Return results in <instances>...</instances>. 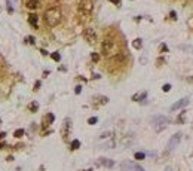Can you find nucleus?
<instances>
[{"label":"nucleus","mask_w":193,"mask_h":171,"mask_svg":"<svg viewBox=\"0 0 193 171\" xmlns=\"http://www.w3.org/2000/svg\"><path fill=\"white\" fill-rule=\"evenodd\" d=\"M45 20H46L48 25H57L58 22L61 21V12L58 7H51V9H48L46 14H45Z\"/></svg>","instance_id":"1"},{"label":"nucleus","mask_w":193,"mask_h":171,"mask_svg":"<svg viewBox=\"0 0 193 171\" xmlns=\"http://www.w3.org/2000/svg\"><path fill=\"white\" fill-rule=\"evenodd\" d=\"M114 40L113 39H106V40L103 42V54L104 55H112L113 54V51H114Z\"/></svg>","instance_id":"2"},{"label":"nucleus","mask_w":193,"mask_h":171,"mask_svg":"<svg viewBox=\"0 0 193 171\" xmlns=\"http://www.w3.org/2000/svg\"><path fill=\"white\" fill-rule=\"evenodd\" d=\"M79 11L83 15H89L91 11H92V2H91V0H80Z\"/></svg>","instance_id":"3"},{"label":"nucleus","mask_w":193,"mask_h":171,"mask_svg":"<svg viewBox=\"0 0 193 171\" xmlns=\"http://www.w3.org/2000/svg\"><path fill=\"white\" fill-rule=\"evenodd\" d=\"M167 122H169V119L165 116H154L153 118V127L156 128L158 131H160L165 125H167Z\"/></svg>","instance_id":"4"},{"label":"nucleus","mask_w":193,"mask_h":171,"mask_svg":"<svg viewBox=\"0 0 193 171\" xmlns=\"http://www.w3.org/2000/svg\"><path fill=\"white\" fill-rule=\"evenodd\" d=\"M138 165H135L132 161H125L120 164V170L122 171H137Z\"/></svg>","instance_id":"5"},{"label":"nucleus","mask_w":193,"mask_h":171,"mask_svg":"<svg viewBox=\"0 0 193 171\" xmlns=\"http://www.w3.org/2000/svg\"><path fill=\"white\" fill-rule=\"evenodd\" d=\"M187 104H189V97H184V98L178 100L177 103H174L172 106H171V110H172V112H175V110L181 109V107H184V106H187Z\"/></svg>","instance_id":"6"},{"label":"nucleus","mask_w":193,"mask_h":171,"mask_svg":"<svg viewBox=\"0 0 193 171\" xmlns=\"http://www.w3.org/2000/svg\"><path fill=\"white\" fill-rule=\"evenodd\" d=\"M180 138H181V134H174L172 138H171V140H169V143H168V149H169V150H172L174 147L178 144Z\"/></svg>","instance_id":"7"},{"label":"nucleus","mask_w":193,"mask_h":171,"mask_svg":"<svg viewBox=\"0 0 193 171\" xmlns=\"http://www.w3.org/2000/svg\"><path fill=\"white\" fill-rule=\"evenodd\" d=\"M85 37H86V40L88 42H95V33H94V30L92 28H88L86 31H85Z\"/></svg>","instance_id":"8"},{"label":"nucleus","mask_w":193,"mask_h":171,"mask_svg":"<svg viewBox=\"0 0 193 171\" xmlns=\"http://www.w3.org/2000/svg\"><path fill=\"white\" fill-rule=\"evenodd\" d=\"M39 2H40V0H24L25 6L30 7V9H34V7L39 6Z\"/></svg>","instance_id":"9"},{"label":"nucleus","mask_w":193,"mask_h":171,"mask_svg":"<svg viewBox=\"0 0 193 171\" xmlns=\"http://www.w3.org/2000/svg\"><path fill=\"white\" fill-rule=\"evenodd\" d=\"M28 22H30L34 28H37V15H36V14L30 15V16H28Z\"/></svg>","instance_id":"10"},{"label":"nucleus","mask_w":193,"mask_h":171,"mask_svg":"<svg viewBox=\"0 0 193 171\" xmlns=\"http://www.w3.org/2000/svg\"><path fill=\"white\" fill-rule=\"evenodd\" d=\"M98 164L106 165V167H113V162H112V161H107V159H104V158H101L100 161H98Z\"/></svg>","instance_id":"11"},{"label":"nucleus","mask_w":193,"mask_h":171,"mask_svg":"<svg viewBox=\"0 0 193 171\" xmlns=\"http://www.w3.org/2000/svg\"><path fill=\"white\" fill-rule=\"evenodd\" d=\"M53 119H55V118H53V115H52V113H49V115H46V118H45V122H46V125H49V123H51V122H53Z\"/></svg>","instance_id":"12"},{"label":"nucleus","mask_w":193,"mask_h":171,"mask_svg":"<svg viewBox=\"0 0 193 171\" xmlns=\"http://www.w3.org/2000/svg\"><path fill=\"white\" fill-rule=\"evenodd\" d=\"M134 48H137V49H140L141 48V39H135V40H134Z\"/></svg>","instance_id":"13"},{"label":"nucleus","mask_w":193,"mask_h":171,"mask_svg":"<svg viewBox=\"0 0 193 171\" xmlns=\"http://www.w3.org/2000/svg\"><path fill=\"white\" fill-rule=\"evenodd\" d=\"M79 146H80V141L79 140H73V143H71V149H79Z\"/></svg>","instance_id":"14"},{"label":"nucleus","mask_w":193,"mask_h":171,"mask_svg":"<svg viewBox=\"0 0 193 171\" xmlns=\"http://www.w3.org/2000/svg\"><path fill=\"white\" fill-rule=\"evenodd\" d=\"M144 156H146V155H144V153H140V152H138V153H135V159H138V161L144 159Z\"/></svg>","instance_id":"15"},{"label":"nucleus","mask_w":193,"mask_h":171,"mask_svg":"<svg viewBox=\"0 0 193 171\" xmlns=\"http://www.w3.org/2000/svg\"><path fill=\"white\" fill-rule=\"evenodd\" d=\"M52 58L55 60V61H60V60H61V57H60V54H58V52H53V54H52Z\"/></svg>","instance_id":"16"},{"label":"nucleus","mask_w":193,"mask_h":171,"mask_svg":"<svg viewBox=\"0 0 193 171\" xmlns=\"http://www.w3.org/2000/svg\"><path fill=\"white\" fill-rule=\"evenodd\" d=\"M22 134H24V130H16V131H15V134H13V136H15V137H21V136H22Z\"/></svg>","instance_id":"17"},{"label":"nucleus","mask_w":193,"mask_h":171,"mask_svg":"<svg viewBox=\"0 0 193 171\" xmlns=\"http://www.w3.org/2000/svg\"><path fill=\"white\" fill-rule=\"evenodd\" d=\"M97 121H98V119H97V118H91V119H89V121H88V122L91 123V125H94V123H97Z\"/></svg>","instance_id":"18"},{"label":"nucleus","mask_w":193,"mask_h":171,"mask_svg":"<svg viewBox=\"0 0 193 171\" xmlns=\"http://www.w3.org/2000/svg\"><path fill=\"white\" fill-rule=\"evenodd\" d=\"M169 89H171V85H169V83H167V85H163V91H165V92H168Z\"/></svg>","instance_id":"19"},{"label":"nucleus","mask_w":193,"mask_h":171,"mask_svg":"<svg viewBox=\"0 0 193 171\" xmlns=\"http://www.w3.org/2000/svg\"><path fill=\"white\" fill-rule=\"evenodd\" d=\"M80 91H82V86H76L74 92H76V94H80Z\"/></svg>","instance_id":"20"},{"label":"nucleus","mask_w":193,"mask_h":171,"mask_svg":"<svg viewBox=\"0 0 193 171\" xmlns=\"http://www.w3.org/2000/svg\"><path fill=\"white\" fill-rule=\"evenodd\" d=\"M27 42L28 43H34V37H27Z\"/></svg>","instance_id":"21"},{"label":"nucleus","mask_w":193,"mask_h":171,"mask_svg":"<svg viewBox=\"0 0 193 171\" xmlns=\"http://www.w3.org/2000/svg\"><path fill=\"white\" fill-rule=\"evenodd\" d=\"M31 110H37V104H36V103H33V104H31Z\"/></svg>","instance_id":"22"},{"label":"nucleus","mask_w":193,"mask_h":171,"mask_svg":"<svg viewBox=\"0 0 193 171\" xmlns=\"http://www.w3.org/2000/svg\"><path fill=\"white\" fill-rule=\"evenodd\" d=\"M110 2H113L114 5H117V6H119V5H120V0H110Z\"/></svg>","instance_id":"23"},{"label":"nucleus","mask_w":193,"mask_h":171,"mask_svg":"<svg viewBox=\"0 0 193 171\" xmlns=\"http://www.w3.org/2000/svg\"><path fill=\"white\" fill-rule=\"evenodd\" d=\"M137 171H144V170H143V168H140V167H138V168H137Z\"/></svg>","instance_id":"24"},{"label":"nucleus","mask_w":193,"mask_h":171,"mask_svg":"<svg viewBox=\"0 0 193 171\" xmlns=\"http://www.w3.org/2000/svg\"><path fill=\"white\" fill-rule=\"evenodd\" d=\"M165 171H171V168H169V167H168V168H167V170H165Z\"/></svg>","instance_id":"25"},{"label":"nucleus","mask_w":193,"mask_h":171,"mask_svg":"<svg viewBox=\"0 0 193 171\" xmlns=\"http://www.w3.org/2000/svg\"><path fill=\"white\" fill-rule=\"evenodd\" d=\"M88 171H91V170H88Z\"/></svg>","instance_id":"26"}]
</instances>
